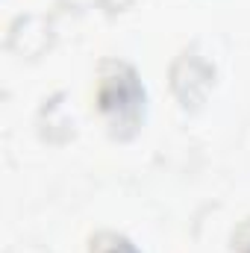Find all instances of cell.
Instances as JSON below:
<instances>
[{
  "mask_svg": "<svg viewBox=\"0 0 250 253\" xmlns=\"http://www.w3.org/2000/svg\"><path fill=\"white\" fill-rule=\"evenodd\" d=\"M97 253H132V248H129L126 242H121V239H115L109 248H100Z\"/></svg>",
  "mask_w": 250,
  "mask_h": 253,
  "instance_id": "obj_1",
  "label": "cell"
}]
</instances>
